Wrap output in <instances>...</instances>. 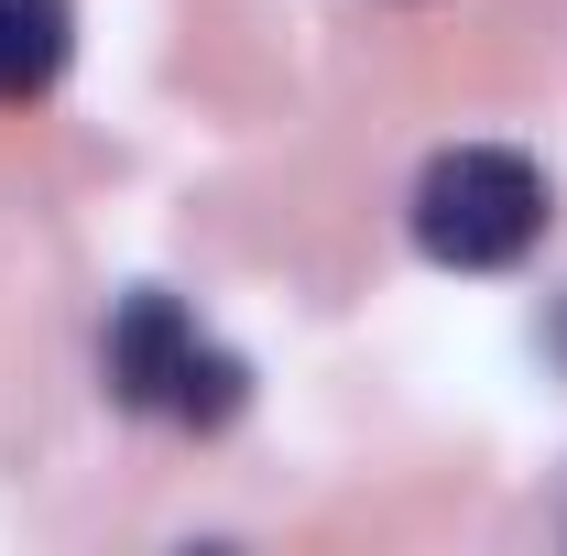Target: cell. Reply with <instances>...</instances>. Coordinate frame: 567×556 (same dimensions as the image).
Here are the masks:
<instances>
[{
    "label": "cell",
    "mask_w": 567,
    "mask_h": 556,
    "mask_svg": "<svg viewBox=\"0 0 567 556\" xmlns=\"http://www.w3.org/2000/svg\"><path fill=\"white\" fill-rule=\"evenodd\" d=\"M99 371H110V404H132V415H175V425H229L240 415V360L197 339V317L175 295H132L110 317Z\"/></svg>",
    "instance_id": "7a4b0ae2"
},
{
    "label": "cell",
    "mask_w": 567,
    "mask_h": 556,
    "mask_svg": "<svg viewBox=\"0 0 567 556\" xmlns=\"http://www.w3.org/2000/svg\"><path fill=\"white\" fill-rule=\"evenodd\" d=\"M535 229H546V175H535L524 153L458 142V153L425 164V186H415L425 262H447V274H502V262L535 251Z\"/></svg>",
    "instance_id": "6da1fadb"
},
{
    "label": "cell",
    "mask_w": 567,
    "mask_h": 556,
    "mask_svg": "<svg viewBox=\"0 0 567 556\" xmlns=\"http://www.w3.org/2000/svg\"><path fill=\"white\" fill-rule=\"evenodd\" d=\"M76 55V11L66 0H0V110L44 99Z\"/></svg>",
    "instance_id": "3957f363"
}]
</instances>
